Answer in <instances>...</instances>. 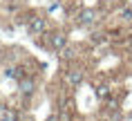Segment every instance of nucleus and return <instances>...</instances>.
<instances>
[{"label": "nucleus", "instance_id": "1", "mask_svg": "<svg viewBox=\"0 0 132 121\" xmlns=\"http://www.w3.org/2000/svg\"><path fill=\"white\" fill-rule=\"evenodd\" d=\"M29 31H31V34H36V36L45 34V31H47V20H45V18H40V16L31 18V20H29Z\"/></svg>", "mask_w": 132, "mask_h": 121}, {"label": "nucleus", "instance_id": "2", "mask_svg": "<svg viewBox=\"0 0 132 121\" xmlns=\"http://www.w3.org/2000/svg\"><path fill=\"white\" fill-rule=\"evenodd\" d=\"M34 90H36V81H34V78L22 76V78H20V94L29 96V94H34Z\"/></svg>", "mask_w": 132, "mask_h": 121}, {"label": "nucleus", "instance_id": "3", "mask_svg": "<svg viewBox=\"0 0 132 121\" xmlns=\"http://www.w3.org/2000/svg\"><path fill=\"white\" fill-rule=\"evenodd\" d=\"M49 45H52L56 52H61L63 47L67 45V38H65L63 34H56V36H52V38H49Z\"/></svg>", "mask_w": 132, "mask_h": 121}, {"label": "nucleus", "instance_id": "4", "mask_svg": "<svg viewBox=\"0 0 132 121\" xmlns=\"http://www.w3.org/2000/svg\"><path fill=\"white\" fill-rule=\"evenodd\" d=\"M81 81H83V72L81 70H72L67 74V83L70 85H81Z\"/></svg>", "mask_w": 132, "mask_h": 121}, {"label": "nucleus", "instance_id": "5", "mask_svg": "<svg viewBox=\"0 0 132 121\" xmlns=\"http://www.w3.org/2000/svg\"><path fill=\"white\" fill-rule=\"evenodd\" d=\"M94 18H96V14H94L92 9H85L83 14L78 16V22H81V25H92V22H94Z\"/></svg>", "mask_w": 132, "mask_h": 121}, {"label": "nucleus", "instance_id": "6", "mask_svg": "<svg viewBox=\"0 0 132 121\" xmlns=\"http://www.w3.org/2000/svg\"><path fill=\"white\" fill-rule=\"evenodd\" d=\"M0 121H18V114L11 112V110H5V112L0 114Z\"/></svg>", "mask_w": 132, "mask_h": 121}, {"label": "nucleus", "instance_id": "7", "mask_svg": "<svg viewBox=\"0 0 132 121\" xmlns=\"http://www.w3.org/2000/svg\"><path fill=\"white\" fill-rule=\"evenodd\" d=\"M96 96H98V99H105V96H108V87H105V85H101V87L96 90Z\"/></svg>", "mask_w": 132, "mask_h": 121}, {"label": "nucleus", "instance_id": "8", "mask_svg": "<svg viewBox=\"0 0 132 121\" xmlns=\"http://www.w3.org/2000/svg\"><path fill=\"white\" fill-rule=\"evenodd\" d=\"M121 16H123V20H132V9H123Z\"/></svg>", "mask_w": 132, "mask_h": 121}, {"label": "nucleus", "instance_id": "9", "mask_svg": "<svg viewBox=\"0 0 132 121\" xmlns=\"http://www.w3.org/2000/svg\"><path fill=\"white\" fill-rule=\"evenodd\" d=\"M61 54H63V58H72V50H67V47H63Z\"/></svg>", "mask_w": 132, "mask_h": 121}, {"label": "nucleus", "instance_id": "10", "mask_svg": "<svg viewBox=\"0 0 132 121\" xmlns=\"http://www.w3.org/2000/svg\"><path fill=\"white\" fill-rule=\"evenodd\" d=\"M47 121H58V117H56V114H52V117H49Z\"/></svg>", "mask_w": 132, "mask_h": 121}]
</instances>
